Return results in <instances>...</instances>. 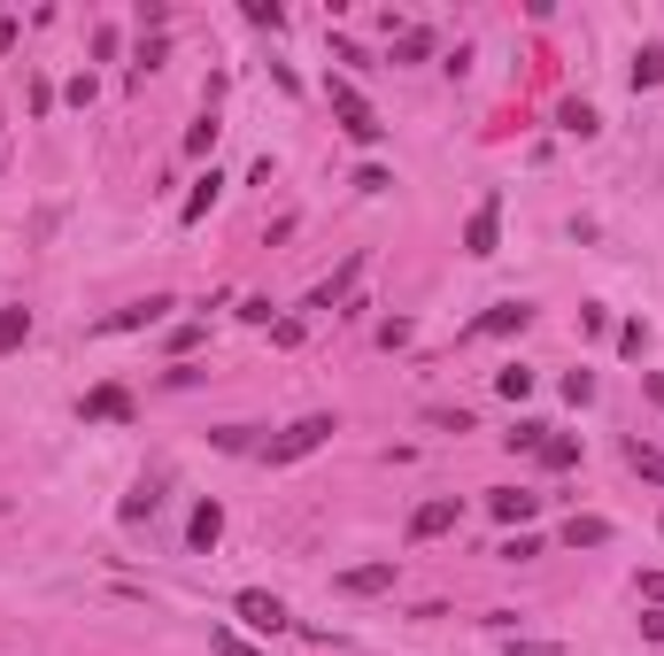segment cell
<instances>
[{
    "instance_id": "cell-1",
    "label": "cell",
    "mask_w": 664,
    "mask_h": 656,
    "mask_svg": "<svg viewBox=\"0 0 664 656\" xmlns=\"http://www.w3.org/2000/svg\"><path fill=\"white\" fill-rule=\"evenodd\" d=\"M332 433H340L332 417H294V425H286L271 448H263V464H271V472H279V464H302V456H318V448H325Z\"/></svg>"
},
{
    "instance_id": "cell-2",
    "label": "cell",
    "mask_w": 664,
    "mask_h": 656,
    "mask_svg": "<svg viewBox=\"0 0 664 656\" xmlns=\"http://www.w3.org/2000/svg\"><path fill=\"white\" fill-rule=\"evenodd\" d=\"M325 93H332V117H340V132H348L355 148H379V132H386V124L371 117V101H363V93H355L348 78H332Z\"/></svg>"
},
{
    "instance_id": "cell-3",
    "label": "cell",
    "mask_w": 664,
    "mask_h": 656,
    "mask_svg": "<svg viewBox=\"0 0 664 656\" xmlns=\"http://www.w3.org/2000/svg\"><path fill=\"white\" fill-rule=\"evenodd\" d=\"M495 248H502V193H487V201L472 209V224H464V255H480V263H487Z\"/></svg>"
},
{
    "instance_id": "cell-4",
    "label": "cell",
    "mask_w": 664,
    "mask_h": 656,
    "mask_svg": "<svg viewBox=\"0 0 664 656\" xmlns=\"http://www.w3.org/2000/svg\"><path fill=\"white\" fill-rule=\"evenodd\" d=\"M456 494H433V502H417L410 509V541H441V533H456Z\"/></svg>"
},
{
    "instance_id": "cell-5",
    "label": "cell",
    "mask_w": 664,
    "mask_h": 656,
    "mask_svg": "<svg viewBox=\"0 0 664 656\" xmlns=\"http://www.w3.org/2000/svg\"><path fill=\"white\" fill-rule=\"evenodd\" d=\"M232 610H240V626H255V634H286V626H294V618H286V603H279V595H263V587H248Z\"/></svg>"
},
{
    "instance_id": "cell-6",
    "label": "cell",
    "mask_w": 664,
    "mask_h": 656,
    "mask_svg": "<svg viewBox=\"0 0 664 656\" xmlns=\"http://www.w3.org/2000/svg\"><path fill=\"white\" fill-rule=\"evenodd\" d=\"M124 417H132V394L124 386H93L85 394V425H124Z\"/></svg>"
},
{
    "instance_id": "cell-7",
    "label": "cell",
    "mask_w": 664,
    "mask_h": 656,
    "mask_svg": "<svg viewBox=\"0 0 664 656\" xmlns=\"http://www.w3.org/2000/svg\"><path fill=\"white\" fill-rule=\"evenodd\" d=\"M525 325H533V302H495L472 332H480V340H502V332H525Z\"/></svg>"
},
{
    "instance_id": "cell-8",
    "label": "cell",
    "mask_w": 664,
    "mask_h": 656,
    "mask_svg": "<svg viewBox=\"0 0 664 656\" xmlns=\"http://www.w3.org/2000/svg\"><path fill=\"white\" fill-rule=\"evenodd\" d=\"M163 310H178V302H170V294H148V302H132V310H117V317H109L101 332H140V325H155Z\"/></svg>"
},
{
    "instance_id": "cell-9",
    "label": "cell",
    "mask_w": 664,
    "mask_h": 656,
    "mask_svg": "<svg viewBox=\"0 0 664 656\" xmlns=\"http://www.w3.org/2000/svg\"><path fill=\"white\" fill-rule=\"evenodd\" d=\"M487 509H495L502 525H525V517L541 509V494H525V487H495V494H487Z\"/></svg>"
},
{
    "instance_id": "cell-10",
    "label": "cell",
    "mask_w": 664,
    "mask_h": 656,
    "mask_svg": "<svg viewBox=\"0 0 664 656\" xmlns=\"http://www.w3.org/2000/svg\"><path fill=\"white\" fill-rule=\"evenodd\" d=\"M340 587H348V595H379V587H394V556H386V564H355V572H340Z\"/></svg>"
},
{
    "instance_id": "cell-11",
    "label": "cell",
    "mask_w": 664,
    "mask_h": 656,
    "mask_svg": "<svg viewBox=\"0 0 664 656\" xmlns=\"http://www.w3.org/2000/svg\"><path fill=\"white\" fill-rule=\"evenodd\" d=\"M355 279H363V255H348V263H340V271H332L325 286H318V294H310V310H332V302H340V294H348V286H355Z\"/></svg>"
},
{
    "instance_id": "cell-12",
    "label": "cell",
    "mask_w": 664,
    "mask_h": 656,
    "mask_svg": "<svg viewBox=\"0 0 664 656\" xmlns=\"http://www.w3.org/2000/svg\"><path fill=\"white\" fill-rule=\"evenodd\" d=\"M217 193H224V178H217V170H209V178H201V185H193V193H185V209H178V216H185V224H201V216H209V209H217Z\"/></svg>"
},
{
    "instance_id": "cell-13",
    "label": "cell",
    "mask_w": 664,
    "mask_h": 656,
    "mask_svg": "<svg viewBox=\"0 0 664 656\" xmlns=\"http://www.w3.org/2000/svg\"><path fill=\"white\" fill-rule=\"evenodd\" d=\"M541 464H549V472H572V464H580V433H549V441H541Z\"/></svg>"
},
{
    "instance_id": "cell-14",
    "label": "cell",
    "mask_w": 664,
    "mask_h": 656,
    "mask_svg": "<svg viewBox=\"0 0 664 656\" xmlns=\"http://www.w3.org/2000/svg\"><path fill=\"white\" fill-rule=\"evenodd\" d=\"M217 533H224V509H217V502H201V509H193V525H185V541H193V548H217Z\"/></svg>"
},
{
    "instance_id": "cell-15",
    "label": "cell",
    "mask_w": 664,
    "mask_h": 656,
    "mask_svg": "<svg viewBox=\"0 0 664 656\" xmlns=\"http://www.w3.org/2000/svg\"><path fill=\"white\" fill-rule=\"evenodd\" d=\"M626 464H634L650 487H664V448H650V441H626Z\"/></svg>"
},
{
    "instance_id": "cell-16",
    "label": "cell",
    "mask_w": 664,
    "mask_h": 656,
    "mask_svg": "<svg viewBox=\"0 0 664 656\" xmlns=\"http://www.w3.org/2000/svg\"><path fill=\"white\" fill-rule=\"evenodd\" d=\"M425 54H433V31H425V23L394 31V62H425Z\"/></svg>"
},
{
    "instance_id": "cell-17",
    "label": "cell",
    "mask_w": 664,
    "mask_h": 656,
    "mask_svg": "<svg viewBox=\"0 0 664 656\" xmlns=\"http://www.w3.org/2000/svg\"><path fill=\"white\" fill-rule=\"evenodd\" d=\"M564 541H572V548H603V541H611V517H572Z\"/></svg>"
},
{
    "instance_id": "cell-18",
    "label": "cell",
    "mask_w": 664,
    "mask_h": 656,
    "mask_svg": "<svg viewBox=\"0 0 664 656\" xmlns=\"http://www.w3.org/2000/svg\"><path fill=\"white\" fill-rule=\"evenodd\" d=\"M495 394H502V402H525V394H533V371H525V363L495 371Z\"/></svg>"
},
{
    "instance_id": "cell-19",
    "label": "cell",
    "mask_w": 664,
    "mask_h": 656,
    "mask_svg": "<svg viewBox=\"0 0 664 656\" xmlns=\"http://www.w3.org/2000/svg\"><path fill=\"white\" fill-rule=\"evenodd\" d=\"M155 502H163V494H155V480H140V487L124 494V525H140V517H155Z\"/></svg>"
},
{
    "instance_id": "cell-20",
    "label": "cell",
    "mask_w": 664,
    "mask_h": 656,
    "mask_svg": "<svg viewBox=\"0 0 664 656\" xmlns=\"http://www.w3.org/2000/svg\"><path fill=\"white\" fill-rule=\"evenodd\" d=\"M31 340V310H0V355Z\"/></svg>"
},
{
    "instance_id": "cell-21",
    "label": "cell",
    "mask_w": 664,
    "mask_h": 656,
    "mask_svg": "<svg viewBox=\"0 0 664 656\" xmlns=\"http://www.w3.org/2000/svg\"><path fill=\"white\" fill-rule=\"evenodd\" d=\"M642 85H664V47H642V54H634V93H642Z\"/></svg>"
},
{
    "instance_id": "cell-22",
    "label": "cell",
    "mask_w": 664,
    "mask_h": 656,
    "mask_svg": "<svg viewBox=\"0 0 664 656\" xmlns=\"http://www.w3.org/2000/svg\"><path fill=\"white\" fill-rule=\"evenodd\" d=\"M248 23H255V31H279L286 8H279V0H248Z\"/></svg>"
},
{
    "instance_id": "cell-23",
    "label": "cell",
    "mask_w": 664,
    "mask_h": 656,
    "mask_svg": "<svg viewBox=\"0 0 664 656\" xmlns=\"http://www.w3.org/2000/svg\"><path fill=\"white\" fill-rule=\"evenodd\" d=\"M564 402H595V371H564Z\"/></svg>"
},
{
    "instance_id": "cell-24",
    "label": "cell",
    "mask_w": 664,
    "mask_h": 656,
    "mask_svg": "<svg viewBox=\"0 0 664 656\" xmlns=\"http://www.w3.org/2000/svg\"><path fill=\"white\" fill-rule=\"evenodd\" d=\"M495 556H502V564H525V556H541V541H533V533H517V541H502Z\"/></svg>"
},
{
    "instance_id": "cell-25",
    "label": "cell",
    "mask_w": 664,
    "mask_h": 656,
    "mask_svg": "<svg viewBox=\"0 0 664 656\" xmlns=\"http://www.w3.org/2000/svg\"><path fill=\"white\" fill-rule=\"evenodd\" d=\"M386 185H394L386 163H363V170H355V193H386Z\"/></svg>"
},
{
    "instance_id": "cell-26",
    "label": "cell",
    "mask_w": 664,
    "mask_h": 656,
    "mask_svg": "<svg viewBox=\"0 0 664 656\" xmlns=\"http://www.w3.org/2000/svg\"><path fill=\"white\" fill-rule=\"evenodd\" d=\"M564 132H580V140H587V132H595V109H587V101H572V109H564Z\"/></svg>"
},
{
    "instance_id": "cell-27",
    "label": "cell",
    "mask_w": 664,
    "mask_h": 656,
    "mask_svg": "<svg viewBox=\"0 0 664 656\" xmlns=\"http://www.w3.org/2000/svg\"><path fill=\"white\" fill-rule=\"evenodd\" d=\"M209 148H217V124H209V117H201V124H193V132H185V155H209Z\"/></svg>"
},
{
    "instance_id": "cell-28",
    "label": "cell",
    "mask_w": 664,
    "mask_h": 656,
    "mask_svg": "<svg viewBox=\"0 0 664 656\" xmlns=\"http://www.w3.org/2000/svg\"><path fill=\"white\" fill-rule=\"evenodd\" d=\"M618 347H626V355H642V347H650V325H642V317H634V325H618Z\"/></svg>"
},
{
    "instance_id": "cell-29",
    "label": "cell",
    "mask_w": 664,
    "mask_h": 656,
    "mask_svg": "<svg viewBox=\"0 0 664 656\" xmlns=\"http://www.w3.org/2000/svg\"><path fill=\"white\" fill-rule=\"evenodd\" d=\"M510 656H564L556 642H510Z\"/></svg>"
},
{
    "instance_id": "cell-30",
    "label": "cell",
    "mask_w": 664,
    "mask_h": 656,
    "mask_svg": "<svg viewBox=\"0 0 664 656\" xmlns=\"http://www.w3.org/2000/svg\"><path fill=\"white\" fill-rule=\"evenodd\" d=\"M642 603H664V572H642Z\"/></svg>"
},
{
    "instance_id": "cell-31",
    "label": "cell",
    "mask_w": 664,
    "mask_h": 656,
    "mask_svg": "<svg viewBox=\"0 0 664 656\" xmlns=\"http://www.w3.org/2000/svg\"><path fill=\"white\" fill-rule=\"evenodd\" d=\"M217 649H224V656H255L248 642H240V634H217Z\"/></svg>"
},
{
    "instance_id": "cell-32",
    "label": "cell",
    "mask_w": 664,
    "mask_h": 656,
    "mask_svg": "<svg viewBox=\"0 0 664 656\" xmlns=\"http://www.w3.org/2000/svg\"><path fill=\"white\" fill-rule=\"evenodd\" d=\"M642 386H650V402H657V410H664V371H650V379H642Z\"/></svg>"
},
{
    "instance_id": "cell-33",
    "label": "cell",
    "mask_w": 664,
    "mask_h": 656,
    "mask_svg": "<svg viewBox=\"0 0 664 656\" xmlns=\"http://www.w3.org/2000/svg\"><path fill=\"white\" fill-rule=\"evenodd\" d=\"M0 163H8V148H0Z\"/></svg>"
},
{
    "instance_id": "cell-34",
    "label": "cell",
    "mask_w": 664,
    "mask_h": 656,
    "mask_svg": "<svg viewBox=\"0 0 664 656\" xmlns=\"http://www.w3.org/2000/svg\"><path fill=\"white\" fill-rule=\"evenodd\" d=\"M657 533H664V517H657Z\"/></svg>"
}]
</instances>
